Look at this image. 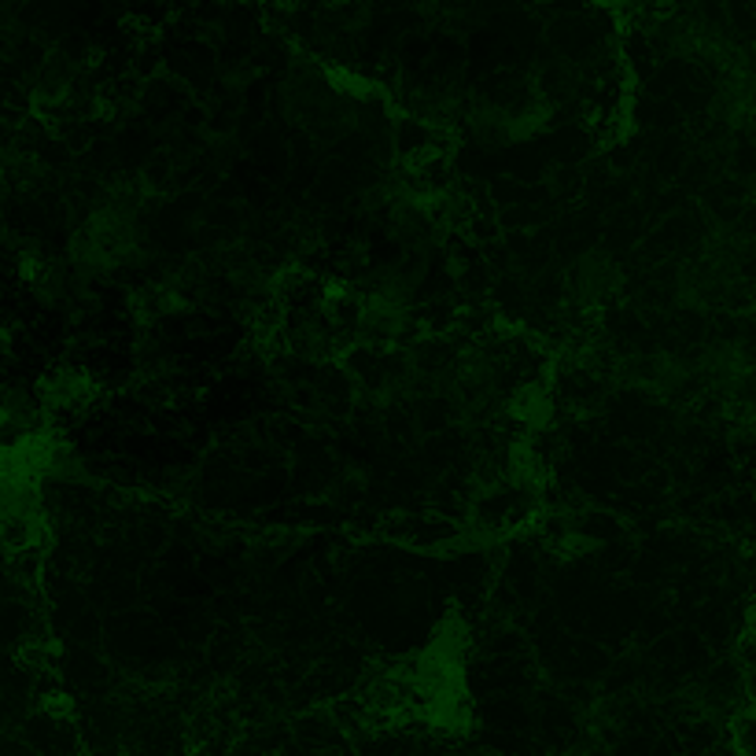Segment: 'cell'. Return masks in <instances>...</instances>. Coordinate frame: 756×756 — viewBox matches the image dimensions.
Listing matches in <instances>:
<instances>
[{
    "label": "cell",
    "mask_w": 756,
    "mask_h": 756,
    "mask_svg": "<svg viewBox=\"0 0 756 756\" xmlns=\"http://www.w3.org/2000/svg\"><path fill=\"white\" fill-rule=\"evenodd\" d=\"M572 296L580 302H598L617 288V266L602 255H583L572 270Z\"/></svg>",
    "instance_id": "obj_1"
}]
</instances>
